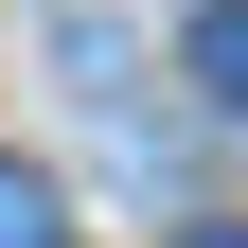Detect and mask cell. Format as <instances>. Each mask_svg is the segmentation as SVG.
<instances>
[{"label":"cell","mask_w":248,"mask_h":248,"mask_svg":"<svg viewBox=\"0 0 248 248\" xmlns=\"http://www.w3.org/2000/svg\"><path fill=\"white\" fill-rule=\"evenodd\" d=\"M0 248H71V213H53V177H36V160H0Z\"/></svg>","instance_id":"obj_1"},{"label":"cell","mask_w":248,"mask_h":248,"mask_svg":"<svg viewBox=\"0 0 248 248\" xmlns=\"http://www.w3.org/2000/svg\"><path fill=\"white\" fill-rule=\"evenodd\" d=\"M195 89H213V107H248V0H213V18H195Z\"/></svg>","instance_id":"obj_2"},{"label":"cell","mask_w":248,"mask_h":248,"mask_svg":"<svg viewBox=\"0 0 248 248\" xmlns=\"http://www.w3.org/2000/svg\"><path fill=\"white\" fill-rule=\"evenodd\" d=\"M177 248H248V231H177Z\"/></svg>","instance_id":"obj_3"}]
</instances>
